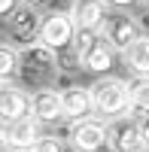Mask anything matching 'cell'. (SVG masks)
Here are the masks:
<instances>
[{
  "instance_id": "6da1fadb",
  "label": "cell",
  "mask_w": 149,
  "mask_h": 152,
  "mask_svg": "<svg viewBox=\"0 0 149 152\" xmlns=\"http://www.w3.org/2000/svg\"><path fill=\"white\" fill-rule=\"evenodd\" d=\"M61 76V67H58V52L46 49L43 43H34L28 49H21L18 55V79L21 85L34 88H52V82Z\"/></svg>"
},
{
  "instance_id": "7a4b0ae2",
  "label": "cell",
  "mask_w": 149,
  "mask_h": 152,
  "mask_svg": "<svg viewBox=\"0 0 149 152\" xmlns=\"http://www.w3.org/2000/svg\"><path fill=\"white\" fill-rule=\"evenodd\" d=\"M91 104L101 119H122L131 110V91L128 82L119 76H101L91 85Z\"/></svg>"
},
{
  "instance_id": "3957f363",
  "label": "cell",
  "mask_w": 149,
  "mask_h": 152,
  "mask_svg": "<svg viewBox=\"0 0 149 152\" xmlns=\"http://www.w3.org/2000/svg\"><path fill=\"white\" fill-rule=\"evenodd\" d=\"M67 137H70V146L76 152H104L110 146V128L101 119H91V116L70 122Z\"/></svg>"
},
{
  "instance_id": "277c9868",
  "label": "cell",
  "mask_w": 149,
  "mask_h": 152,
  "mask_svg": "<svg viewBox=\"0 0 149 152\" xmlns=\"http://www.w3.org/2000/svg\"><path fill=\"white\" fill-rule=\"evenodd\" d=\"M101 37L116 49V52L125 55L128 49L134 46V40L143 37V31H140V21L137 18L125 15V12H110L107 21H104V28H101Z\"/></svg>"
},
{
  "instance_id": "5b68a950",
  "label": "cell",
  "mask_w": 149,
  "mask_h": 152,
  "mask_svg": "<svg viewBox=\"0 0 149 152\" xmlns=\"http://www.w3.org/2000/svg\"><path fill=\"white\" fill-rule=\"evenodd\" d=\"M76 37V28H73L70 12H52V15H43V28H40V43L52 52H61L67 49Z\"/></svg>"
},
{
  "instance_id": "8992f818",
  "label": "cell",
  "mask_w": 149,
  "mask_h": 152,
  "mask_svg": "<svg viewBox=\"0 0 149 152\" xmlns=\"http://www.w3.org/2000/svg\"><path fill=\"white\" fill-rule=\"evenodd\" d=\"M40 28H43V15L34 6H15V12L9 15V37L21 49L40 43Z\"/></svg>"
},
{
  "instance_id": "52a82bcc",
  "label": "cell",
  "mask_w": 149,
  "mask_h": 152,
  "mask_svg": "<svg viewBox=\"0 0 149 152\" xmlns=\"http://www.w3.org/2000/svg\"><path fill=\"white\" fill-rule=\"evenodd\" d=\"M110 9L104 0H73L70 3V18L76 34H101Z\"/></svg>"
},
{
  "instance_id": "ba28073f",
  "label": "cell",
  "mask_w": 149,
  "mask_h": 152,
  "mask_svg": "<svg viewBox=\"0 0 149 152\" xmlns=\"http://www.w3.org/2000/svg\"><path fill=\"white\" fill-rule=\"evenodd\" d=\"M3 134H6L9 149L31 152V149L37 146V140L43 137V122L34 119V116H21V119H15V122H6V125H3Z\"/></svg>"
},
{
  "instance_id": "9c48e42d",
  "label": "cell",
  "mask_w": 149,
  "mask_h": 152,
  "mask_svg": "<svg viewBox=\"0 0 149 152\" xmlns=\"http://www.w3.org/2000/svg\"><path fill=\"white\" fill-rule=\"evenodd\" d=\"M58 91H61V110H64V119L79 122V119H88V113H94L91 88H82V85H64V88H58Z\"/></svg>"
},
{
  "instance_id": "30bf717a",
  "label": "cell",
  "mask_w": 149,
  "mask_h": 152,
  "mask_svg": "<svg viewBox=\"0 0 149 152\" xmlns=\"http://www.w3.org/2000/svg\"><path fill=\"white\" fill-rule=\"evenodd\" d=\"M110 146L116 152H149L134 119H122L116 125H110Z\"/></svg>"
},
{
  "instance_id": "8fae6325",
  "label": "cell",
  "mask_w": 149,
  "mask_h": 152,
  "mask_svg": "<svg viewBox=\"0 0 149 152\" xmlns=\"http://www.w3.org/2000/svg\"><path fill=\"white\" fill-rule=\"evenodd\" d=\"M31 116L40 119L43 125H52L58 119H64L61 91H58V88H40V91H34L31 94Z\"/></svg>"
},
{
  "instance_id": "7c38bea8",
  "label": "cell",
  "mask_w": 149,
  "mask_h": 152,
  "mask_svg": "<svg viewBox=\"0 0 149 152\" xmlns=\"http://www.w3.org/2000/svg\"><path fill=\"white\" fill-rule=\"evenodd\" d=\"M21 116H31V94L18 85H0V119L15 122Z\"/></svg>"
},
{
  "instance_id": "4fadbf2b",
  "label": "cell",
  "mask_w": 149,
  "mask_h": 152,
  "mask_svg": "<svg viewBox=\"0 0 149 152\" xmlns=\"http://www.w3.org/2000/svg\"><path fill=\"white\" fill-rule=\"evenodd\" d=\"M113 64H116V49L110 46L101 34H97V40L91 43V49H88L85 58H82V67L91 70V73H107Z\"/></svg>"
},
{
  "instance_id": "5bb4252c",
  "label": "cell",
  "mask_w": 149,
  "mask_h": 152,
  "mask_svg": "<svg viewBox=\"0 0 149 152\" xmlns=\"http://www.w3.org/2000/svg\"><path fill=\"white\" fill-rule=\"evenodd\" d=\"M125 64L137 76H149V34L134 40V46L125 52Z\"/></svg>"
},
{
  "instance_id": "9a60e30c",
  "label": "cell",
  "mask_w": 149,
  "mask_h": 152,
  "mask_svg": "<svg viewBox=\"0 0 149 152\" xmlns=\"http://www.w3.org/2000/svg\"><path fill=\"white\" fill-rule=\"evenodd\" d=\"M18 49H12L9 43H0V85L12 76H18Z\"/></svg>"
},
{
  "instance_id": "2e32d148",
  "label": "cell",
  "mask_w": 149,
  "mask_h": 152,
  "mask_svg": "<svg viewBox=\"0 0 149 152\" xmlns=\"http://www.w3.org/2000/svg\"><path fill=\"white\" fill-rule=\"evenodd\" d=\"M128 91H131V110L149 113V76H137V79H131V82H128Z\"/></svg>"
},
{
  "instance_id": "e0dca14e",
  "label": "cell",
  "mask_w": 149,
  "mask_h": 152,
  "mask_svg": "<svg viewBox=\"0 0 149 152\" xmlns=\"http://www.w3.org/2000/svg\"><path fill=\"white\" fill-rule=\"evenodd\" d=\"M31 152H64V143H61V137H52V134H43L37 146Z\"/></svg>"
},
{
  "instance_id": "ac0fdd59",
  "label": "cell",
  "mask_w": 149,
  "mask_h": 152,
  "mask_svg": "<svg viewBox=\"0 0 149 152\" xmlns=\"http://www.w3.org/2000/svg\"><path fill=\"white\" fill-rule=\"evenodd\" d=\"M134 122H137V128L143 134V140H146V149H149V113H140V110H134Z\"/></svg>"
},
{
  "instance_id": "d6986e66",
  "label": "cell",
  "mask_w": 149,
  "mask_h": 152,
  "mask_svg": "<svg viewBox=\"0 0 149 152\" xmlns=\"http://www.w3.org/2000/svg\"><path fill=\"white\" fill-rule=\"evenodd\" d=\"M15 3L18 0H0V15H12V12H15Z\"/></svg>"
},
{
  "instance_id": "ffe728a7",
  "label": "cell",
  "mask_w": 149,
  "mask_h": 152,
  "mask_svg": "<svg viewBox=\"0 0 149 152\" xmlns=\"http://www.w3.org/2000/svg\"><path fill=\"white\" fill-rule=\"evenodd\" d=\"M107 6H116V9H122V6H131V3H137V0H104Z\"/></svg>"
},
{
  "instance_id": "44dd1931",
  "label": "cell",
  "mask_w": 149,
  "mask_h": 152,
  "mask_svg": "<svg viewBox=\"0 0 149 152\" xmlns=\"http://www.w3.org/2000/svg\"><path fill=\"white\" fill-rule=\"evenodd\" d=\"M0 152H9V143H6V134H3V128H0Z\"/></svg>"
},
{
  "instance_id": "7402d4cb",
  "label": "cell",
  "mask_w": 149,
  "mask_h": 152,
  "mask_svg": "<svg viewBox=\"0 0 149 152\" xmlns=\"http://www.w3.org/2000/svg\"><path fill=\"white\" fill-rule=\"evenodd\" d=\"M21 6H37V3H43V0H18Z\"/></svg>"
},
{
  "instance_id": "603a6c76",
  "label": "cell",
  "mask_w": 149,
  "mask_h": 152,
  "mask_svg": "<svg viewBox=\"0 0 149 152\" xmlns=\"http://www.w3.org/2000/svg\"><path fill=\"white\" fill-rule=\"evenodd\" d=\"M9 152H21V149H9Z\"/></svg>"
},
{
  "instance_id": "cb8c5ba5",
  "label": "cell",
  "mask_w": 149,
  "mask_h": 152,
  "mask_svg": "<svg viewBox=\"0 0 149 152\" xmlns=\"http://www.w3.org/2000/svg\"><path fill=\"white\" fill-rule=\"evenodd\" d=\"M143 3H146V6H149V0H143Z\"/></svg>"
}]
</instances>
